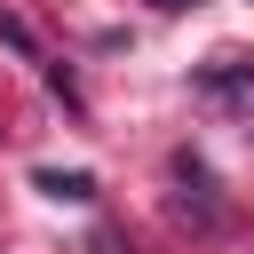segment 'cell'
I'll return each instance as SVG.
<instances>
[{
  "label": "cell",
  "instance_id": "1",
  "mask_svg": "<svg viewBox=\"0 0 254 254\" xmlns=\"http://www.w3.org/2000/svg\"><path fill=\"white\" fill-rule=\"evenodd\" d=\"M40 190H48V198H71V206H79V198H95V175H79V167H71V175H64V167H40Z\"/></svg>",
  "mask_w": 254,
  "mask_h": 254
},
{
  "label": "cell",
  "instance_id": "2",
  "mask_svg": "<svg viewBox=\"0 0 254 254\" xmlns=\"http://www.w3.org/2000/svg\"><path fill=\"white\" fill-rule=\"evenodd\" d=\"M198 87H206V95H246V87H254V64H238V56H222V71H206Z\"/></svg>",
  "mask_w": 254,
  "mask_h": 254
},
{
  "label": "cell",
  "instance_id": "3",
  "mask_svg": "<svg viewBox=\"0 0 254 254\" xmlns=\"http://www.w3.org/2000/svg\"><path fill=\"white\" fill-rule=\"evenodd\" d=\"M159 8H190V0H159Z\"/></svg>",
  "mask_w": 254,
  "mask_h": 254
}]
</instances>
